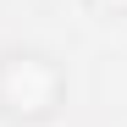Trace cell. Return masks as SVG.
<instances>
[{
    "label": "cell",
    "mask_w": 127,
    "mask_h": 127,
    "mask_svg": "<svg viewBox=\"0 0 127 127\" xmlns=\"http://www.w3.org/2000/svg\"><path fill=\"white\" fill-rule=\"evenodd\" d=\"M61 94L55 66L44 55H6L0 61V105L11 116H44Z\"/></svg>",
    "instance_id": "1"
},
{
    "label": "cell",
    "mask_w": 127,
    "mask_h": 127,
    "mask_svg": "<svg viewBox=\"0 0 127 127\" xmlns=\"http://www.w3.org/2000/svg\"><path fill=\"white\" fill-rule=\"evenodd\" d=\"M94 6H105V11H127V0H94Z\"/></svg>",
    "instance_id": "2"
}]
</instances>
